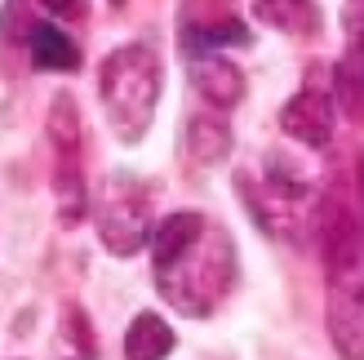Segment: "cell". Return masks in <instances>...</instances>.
I'll use <instances>...</instances> for the list:
<instances>
[{"label":"cell","mask_w":364,"mask_h":360,"mask_svg":"<svg viewBox=\"0 0 364 360\" xmlns=\"http://www.w3.org/2000/svg\"><path fill=\"white\" fill-rule=\"evenodd\" d=\"M156 290L178 316H209L235 285V245L205 213H169L151 236Z\"/></svg>","instance_id":"1"},{"label":"cell","mask_w":364,"mask_h":360,"mask_svg":"<svg viewBox=\"0 0 364 360\" xmlns=\"http://www.w3.org/2000/svg\"><path fill=\"white\" fill-rule=\"evenodd\" d=\"M324 280H329V338L342 360H364V213L329 201L320 213Z\"/></svg>","instance_id":"2"},{"label":"cell","mask_w":364,"mask_h":360,"mask_svg":"<svg viewBox=\"0 0 364 360\" xmlns=\"http://www.w3.org/2000/svg\"><path fill=\"white\" fill-rule=\"evenodd\" d=\"M160 89H165V71H160V53L151 45H120L102 58L98 98L120 142H142V134L156 120Z\"/></svg>","instance_id":"3"},{"label":"cell","mask_w":364,"mask_h":360,"mask_svg":"<svg viewBox=\"0 0 364 360\" xmlns=\"http://www.w3.org/2000/svg\"><path fill=\"white\" fill-rule=\"evenodd\" d=\"M94 223L102 245L120 258H134L151 236V191L134 174H112L98 187L94 201Z\"/></svg>","instance_id":"4"},{"label":"cell","mask_w":364,"mask_h":360,"mask_svg":"<svg viewBox=\"0 0 364 360\" xmlns=\"http://www.w3.org/2000/svg\"><path fill=\"white\" fill-rule=\"evenodd\" d=\"M49 142H53V196H58V213L67 227H76L89 209V191H85V169H80V112L76 98L58 94L49 102Z\"/></svg>","instance_id":"5"},{"label":"cell","mask_w":364,"mask_h":360,"mask_svg":"<svg viewBox=\"0 0 364 360\" xmlns=\"http://www.w3.org/2000/svg\"><path fill=\"white\" fill-rule=\"evenodd\" d=\"M306 76H311V80H306L298 94L284 102L280 129L294 142H302V147L324 152L333 142V80H320L324 67H311Z\"/></svg>","instance_id":"6"},{"label":"cell","mask_w":364,"mask_h":360,"mask_svg":"<svg viewBox=\"0 0 364 360\" xmlns=\"http://www.w3.org/2000/svg\"><path fill=\"white\" fill-rule=\"evenodd\" d=\"M178 41L196 53H205L223 45H249L253 36L245 27V18L235 14V0H182Z\"/></svg>","instance_id":"7"},{"label":"cell","mask_w":364,"mask_h":360,"mask_svg":"<svg viewBox=\"0 0 364 360\" xmlns=\"http://www.w3.org/2000/svg\"><path fill=\"white\" fill-rule=\"evenodd\" d=\"M342 31H347V45H342V58L329 71L333 76V98L355 125H364V0H347L342 9Z\"/></svg>","instance_id":"8"},{"label":"cell","mask_w":364,"mask_h":360,"mask_svg":"<svg viewBox=\"0 0 364 360\" xmlns=\"http://www.w3.org/2000/svg\"><path fill=\"white\" fill-rule=\"evenodd\" d=\"M191 89L209 107L223 112V107H235V102L245 98V76H240V67H231L227 58L200 53V58H191Z\"/></svg>","instance_id":"9"},{"label":"cell","mask_w":364,"mask_h":360,"mask_svg":"<svg viewBox=\"0 0 364 360\" xmlns=\"http://www.w3.org/2000/svg\"><path fill=\"white\" fill-rule=\"evenodd\" d=\"M253 14H258V23L284 36H298V41H316L324 31L320 0H253Z\"/></svg>","instance_id":"10"},{"label":"cell","mask_w":364,"mask_h":360,"mask_svg":"<svg viewBox=\"0 0 364 360\" xmlns=\"http://www.w3.org/2000/svg\"><path fill=\"white\" fill-rule=\"evenodd\" d=\"M27 53L36 71H76L80 67V45L53 23H31L27 31Z\"/></svg>","instance_id":"11"},{"label":"cell","mask_w":364,"mask_h":360,"mask_svg":"<svg viewBox=\"0 0 364 360\" xmlns=\"http://www.w3.org/2000/svg\"><path fill=\"white\" fill-rule=\"evenodd\" d=\"M182 147L191 152L196 165H218V160H227V152H231V125L213 112L187 116V125H182Z\"/></svg>","instance_id":"12"},{"label":"cell","mask_w":364,"mask_h":360,"mask_svg":"<svg viewBox=\"0 0 364 360\" xmlns=\"http://www.w3.org/2000/svg\"><path fill=\"white\" fill-rule=\"evenodd\" d=\"M173 351V329L156 312H138L124 329V360H165Z\"/></svg>","instance_id":"13"},{"label":"cell","mask_w":364,"mask_h":360,"mask_svg":"<svg viewBox=\"0 0 364 360\" xmlns=\"http://www.w3.org/2000/svg\"><path fill=\"white\" fill-rule=\"evenodd\" d=\"M41 9H49L53 18H80L85 0H41Z\"/></svg>","instance_id":"14"}]
</instances>
